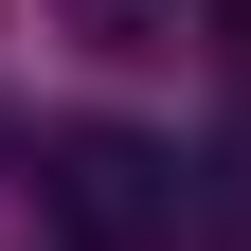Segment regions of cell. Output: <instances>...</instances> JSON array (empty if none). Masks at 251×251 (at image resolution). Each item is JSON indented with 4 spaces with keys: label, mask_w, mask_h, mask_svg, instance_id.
<instances>
[{
    "label": "cell",
    "mask_w": 251,
    "mask_h": 251,
    "mask_svg": "<svg viewBox=\"0 0 251 251\" xmlns=\"http://www.w3.org/2000/svg\"><path fill=\"white\" fill-rule=\"evenodd\" d=\"M54 215H72V251H144V233H179V162L144 126H72L54 144Z\"/></svg>",
    "instance_id": "1"
}]
</instances>
